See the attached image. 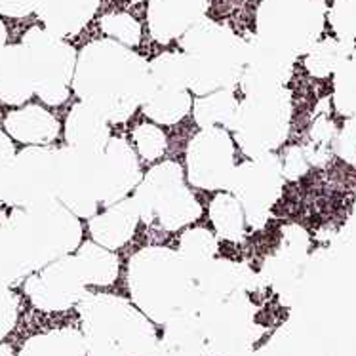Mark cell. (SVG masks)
I'll use <instances>...</instances> for the list:
<instances>
[{
	"label": "cell",
	"mask_w": 356,
	"mask_h": 356,
	"mask_svg": "<svg viewBox=\"0 0 356 356\" xmlns=\"http://www.w3.org/2000/svg\"><path fill=\"white\" fill-rule=\"evenodd\" d=\"M147 84L149 63L138 51L113 38H99L76 56L71 86L80 102L111 124H122L141 107Z\"/></svg>",
	"instance_id": "obj_1"
},
{
	"label": "cell",
	"mask_w": 356,
	"mask_h": 356,
	"mask_svg": "<svg viewBox=\"0 0 356 356\" xmlns=\"http://www.w3.org/2000/svg\"><path fill=\"white\" fill-rule=\"evenodd\" d=\"M131 303L147 318L168 324L181 314L197 313L200 305L195 269L177 250L149 246L131 255L128 263Z\"/></svg>",
	"instance_id": "obj_2"
},
{
	"label": "cell",
	"mask_w": 356,
	"mask_h": 356,
	"mask_svg": "<svg viewBox=\"0 0 356 356\" xmlns=\"http://www.w3.org/2000/svg\"><path fill=\"white\" fill-rule=\"evenodd\" d=\"M76 307L86 356H143L159 347L153 320L128 299L86 293Z\"/></svg>",
	"instance_id": "obj_3"
},
{
	"label": "cell",
	"mask_w": 356,
	"mask_h": 356,
	"mask_svg": "<svg viewBox=\"0 0 356 356\" xmlns=\"http://www.w3.org/2000/svg\"><path fill=\"white\" fill-rule=\"evenodd\" d=\"M189 73V90L204 95L234 90L246 63V40L231 27L204 17L179 38Z\"/></svg>",
	"instance_id": "obj_4"
},
{
	"label": "cell",
	"mask_w": 356,
	"mask_h": 356,
	"mask_svg": "<svg viewBox=\"0 0 356 356\" xmlns=\"http://www.w3.org/2000/svg\"><path fill=\"white\" fill-rule=\"evenodd\" d=\"M0 225L12 233L33 273L73 254L82 244L79 218L58 198L25 208H10L8 213L0 216Z\"/></svg>",
	"instance_id": "obj_5"
},
{
	"label": "cell",
	"mask_w": 356,
	"mask_h": 356,
	"mask_svg": "<svg viewBox=\"0 0 356 356\" xmlns=\"http://www.w3.org/2000/svg\"><path fill=\"white\" fill-rule=\"evenodd\" d=\"M134 191L139 219L153 229L177 231L202 216V206L185 185L183 168L174 160L151 168Z\"/></svg>",
	"instance_id": "obj_6"
},
{
	"label": "cell",
	"mask_w": 356,
	"mask_h": 356,
	"mask_svg": "<svg viewBox=\"0 0 356 356\" xmlns=\"http://www.w3.org/2000/svg\"><path fill=\"white\" fill-rule=\"evenodd\" d=\"M291 124V95L284 86L259 88L244 94L234 113V141L250 159L273 153L282 145Z\"/></svg>",
	"instance_id": "obj_7"
},
{
	"label": "cell",
	"mask_w": 356,
	"mask_h": 356,
	"mask_svg": "<svg viewBox=\"0 0 356 356\" xmlns=\"http://www.w3.org/2000/svg\"><path fill=\"white\" fill-rule=\"evenodd\" d=\"M324 27L320 0H261L255 37L296 59L314 46Z\"/></svg>",
	"instance_id": "obj_8"
},
{
	"label": "cell",
	"mask_w": 356,
	"mask_h": 356,
	"mask_svg": "<svg viewBox=\"0 0 356 356\" xmlns=\"http://www.w3.org/2000/svg\"><path fill=\"white\" fill-rule=\"evenodd\" d=\"M35 94L46 105H61L69 99L73 84L76 50L65 38L44 27H31L22 42Z\"/></svg>",
	"instance_id": "obj_9"
},
{
	"label": "cell",
	"mask_w": 356,
	"mask_h": 356,
	"mask_svg": "<svg viewBox=\"0 0 356 356\" xmlns=\"http://www.w3.org/2000/svg\"><path fill=\"white\" fill-rule=\"evenodd\" d=\"M141 109L153 122L172 126L193 109L189 73L181 51H164L149 63V84Z\"/></svg>",
	"instance_id": "obj_10"
},
{
	"label": "cell",
	"mask_w": 356,
	"mask_h": 356,
	"mask_svg": "<svg viewBox=\"0 0 356 356\" xmlns=\"http://www.w3.org/2000/svg\"><path fill=\"white\" fill-rule=\"evenodd\" d=\"M282 162L275 153L261 154L242 162L234 168L227 191H231L244 210L246 225L263 229L270 210L282 197Z\"/></svg>",
	"instance_id": "obj_11"
},
{
	"label": "cell",
	"mask_w": 356,
	"mask_h": 356,
	"mask_svg": "<svg viewBox=\"0 0 356 356\" xmlns=\"http://www.w3.org/2000/svg\"><path fill=\"white\" fill-rule=\"evenodd\" d=\"M58 198V149L31 145L15 153L0 202L25 208Z\"/></svg>",
	"instance_id": "obj_12"
},
{
	"label": "cell",
	"mask_w": 356,
	"mask_h": 356,
	"mask_svg": "<svg viewBox=\"0 0 356 356\" xmlns=\"http://www.w3.org/2000/svg\"><path fill=\"white\" fill-rule=\"evenodd\" d=\"M236 168L234 139L225 128H202L187 147V179L204 191H227Z\"/></svg>",
	"instance_id": "obj_13"
},
{
	"label": "cell",
	"mask_w": 356,
	"mask_h": 356,
	"mask_svg": "<svg viewBox=\"0 0 356 356\" xmlns=\"http://www.w3.org/2000/svg\"><path fill=\"white\" fill-rule=\"evenodd\" d=\"M31 303L44 313H61L76 307L88 284L76 255H63L23 280Z\"/></svg>",
	"instance_id": "obj_14"
},
{
	"label": "cell",
	"mask_w": 356,
	"mask_h": 356,
	"mask_svg": "<svg viewBox=\"0 0 356 356\" xmlns=\"http://www.w3.org/2000/svg\"><path fill=\"white\" fill-rule=\"evenodd\" d=\"M97 156L73 147L58 149V200L76 218H94L99 204Z\"/></svg>",
	"instance_id": "obj_15"
},
{
	"label": "cell",
	"mask_w": 356,
	"mask_h": 356,
	"mask_svg": "<svg viewBox=\"0 0 356 356\" xmlns=\"http://www.w3.org/2000/svg\"><path fill=\"white\" fill-rule=\"evenodd\" d=\"M141 177L143 175L134 147L122 138H111L97 156V193L102 208L128 198Z\"/></svg>",
	"instance_id": "obj_16"
},
{
	"label": "cell",
	"mask_w": 356,
	"mask_h": 356,
	"mask_svg": "<svg viewBox=\"0 0 356 356\" xmlns=\"http://www.w3.org/2000/svg\"><path fill=\"white\" fill-rule=\"evenodd\" d=\"M293 71V58L254 37L246 42V63L240 76L242 92L284 86Z\"/></svg>",
	"instance_id": "obj_17"
},
{
	"label": "cell",
	"mask_w": 356,
	"mask_h": 356,
	"mask_svg": "<svg viewBox=\"0 0 356 356\" xmlns=\"http://www.w3.org/2000/svg\"><path fill=\"white\" fill-rule=\"evenodd\" d=\"M210 0H149L147 25L151 37L160 44L181 38L206 17Z\"/></svg>",
	"instance_id": "obj_18"
},
{
	"label": "cell",
	"mask_w": 356,
	"mask_h": 356,
	"mask_svg": "<svg viewBox=\"0 0 356 356\" xmlns=\"http://www.w3.org/2000/svg\"><path fill=\"white\" fill-rule=\"evenodd\" d=\"M102 0H35V14L44 29L61 38L76 37L92 22Z\"/></svg>",
	"instance_id": "obj_19"
},
{
	"label": "cell",
	"mask_w": 356,
	"mask_h": 356,
	"mask_svg": "<svg viewBox=\"0 0 356 356\" xmlns=\"http://www.w3.org/2000/svg\"><path fill=\"white\" fill-rule=\"evenodd\" d=\"M138 221V208H136L134 200L128 197L120 202L111 204L102 213H95L94 218H90L88 229H90L94 242L109 248V250H117L130 242L136 233Z\"/></svg>",
	"instance_id": "obj_20"
},
{
	"label": "cell",
	"mask_w": 356,
	"mask_h": 356,
	"mask_svg": "<svg viewBox=\"0 0 356 356\" xmlns=\"http://www.w3.org/2000/svg\"><path fill=\"white\" fill-rule=\"evenodd\" d=\"M109 120L86 103H74L65 120L67 145L84 153H102L111 139Z\"/></svg>",
	"instance_id": "obj_21"
},
{
	"label": "cell",
	"mask_w": 356,
	"mask_h": 356,
	"mask_svg": "<svg viewBox=\"0 0 356 356\" xmlns=\"http://www.w3.org/2000/svg\"><path fill=\"white\" fill-rule=\"evenodd\" d=\"M4 130L10 138L27 145H50L59 136V122L40 105H25L8 115Z\"/></svg>",
	"instance_id": "obj_22"
},
{
	"label": "cell",
	"mask_w": 356,
	"mask_h": 356,
	"mask_svg": "<svg viewBox=\"0 0 356 356\" xmlns=\"http://www.w3.org/2000/svg\"><path fill=\"white\" fill-rule=\"evenodd\" d=\"M35 94L29 65L22 44H10L0 51V103L23 105Z\"/></svg>",
	"instance_id": "obj_23"
},
{
	"label": "cell",
	"mask_w": 356,
	"mask_h": 356,
	"mask_svg": "<svg viewBox=\"0 0 356 356\" xmlns=\"http://www.w3.org/2000/svg\"><path fill=\"white\" fill-rule=\"evenodd\" d=\"M19 356H86V345L82 332L59 327L29 337L23 343Z\"/></svg>",
	"instance_id": "obj_24"
},
{
	"label": "cell",
	"mask_w": 356,
	"mask_h": 356,
	"mask_svg": "<svg viewBox=\"0 0 356 356\" xmlns=\"http://www.w3.org/2000/svg\"><path fill=\"white\" fill-rule=\"evenodd\" d=\"M74 255L79 259L88 286L107 288L117 282L120 263H118L117 254H113V250L97 242H84L80 244L79 252Z\"/></svg>",
	"instance_id": "obj_25"
},
{
	"label": "cell",
	"mask_w": 356,
	"mask_h": 356,
	"mask_svg": "<svg viewBox=\"0 0 356 356\" xmlns=\"http://www.w3.org/2000/svg\"><path fill=\"white\" fill-rule=\"evenodd\" d=\"M236 107H238V99L234 95V90H216L210 94L198 95V99L193 105V115H195V122L200 128L218 126L229 130Z\"/></svg>",
	"instance_id": "obj_26"
},
{
	"label": "cell",
	"mask_w": 356,
	"mask_h": 356,
	"mask_svg": "<svg viewBox=\"0 0 356 356\" xmlns=\"http://www.w3.org/2000/svg\"><path fill=\"white\" fill-rule=\"evenodd\" d=\"M210 221L216 233L229 242H240L246 234V216L231 193H218L210 202Z\"/></svg>",
	"instance_id": "obj_27"
},
{
	"label": "cell",
	"mask_w": 356,
	"mask_h": 356,
	"mask_svg": "<svg viewBox=\"0 0 356 356\" xmlns=\"http://www.w3.org/2000/svg\"><path fill=\"white\" fill-rule=\"evenodd\" d=\"M29 275H33V270L23 255L22 248L17 246V242L6 227L0 225V284L15 286L23 282Z\"/></svg>",
	"instance_id": "obj_28"
},
{
	"label": "cell",
	"mask_w": 356,
	"mask_h": 356,
	"mask_svg": "<svg viewBox=\"0 0 356 356\" xmlns=\"http://www.w3.org/2000/svg\"><path fill=\"white\" fill-rule=\"evenodd\" d=\"M185 261L193 269H198L206 263H210L218 254V238L206 227H191L179 238V250H177Z\"/></svg>",
	"instance_id": "obj_29"
},
{
	"label": "cell",
	"mask_w": 356,
	"mask_h": 356,
	"mask_svg": "<svg viewBox=\"0 0 356 356\" xmlns=\"http://www.w3.org/2000/svg\"><path fill=\"white\" fill-rule=\"evenodd\" d=\"M102 31L107 35V38H113L128 48H136L141 42V35H143L138 19L126 12H111L103 15Z\"/></svg>",
	"instance_id": "obj_30"
},
{
	"label": "cell",
	"mask_w": 356,
	"mask_h": 356,
	"mask_svg": "<svg viewBox=\"0 0 356 356\" xmlns=\"http://www.w3.org/2000/svg\"><path fill=\"white\" fill-rule=\"evenodd\" d=\"M134 143L138 153L149 162L159 160L166 151V136L154 124H139L134 130Z\"/></svg>",
	"instance_id": "obj_31"
},
{
	"label": "cell",
	"mask_w": 356,
	"mask_h": 356,
	"mask_svg": "<svg viewBox=\"0 0 356 356\" xmlns=\"http://www.w3.org/2000/svg\"><path fill=\"white\" fill-rule=\"evenodd\" d=\"M339 56H341V51H339L337 42L335 40H324L307 56V71L313 76H318V79L330 76V73H334V69L339 63Z\"/></svg>",
	"instance_id": "obj_32"
},
{
	"label": "cell",
	"mask_w": 356,
	"mask_h": 356,
	"mask_svg": "<svg viewBox=\"0 0 356 356\" xmlns=\"http://www.w3.org/2000/svg\"><path fill=\"white\" fill-rule=\"evenodd\" d=\"M17 314H19V298L10 286L0 284V341L14 330Z\"/></svg>",
	"instance_id": "obj_33"
},
{
	"label": "cell",
	"mask_w": 356,
	"mask_h": 356,
	"mask_svg": "<svg viewBox=\"0 0 356 356\" xmlns=\"http://www.w3.org/2000/svg\"><path fill=\"white\" fill-rule=\"evenodd\" d=\"M307 168L309 166H307V159L303 156V151H301L299 147H290L282 162L284 179L296 181L301 175L307 174Z\"/></svg>",
	"instance_id": "obj_34"
},
{
	"label": "cell",
	"mask_w": 356,
	"mask_h": 356,
	"mask_svg": "<svg viewBox=\"0 0 356 356\" xmlns=\"http://www.w3.org/2000/svg\"><path fill=\"white\" fill-rule=\"evenodd\" d=\"M14 159V143H12V139H10V136H8L6 131L0 130V198H2V193H4L8 172H10V166H12Z\"/></svg>",
	"instance_id": "obj_35"
},
{
	"label": "cell",
	"mask_w": 356,
	"mask_h": 356,
	"mask_svg": "<svg viewBox=\"0 0 356 356\" xmlns=\"http://www.w3.org/2000/svg\"><path fill=\"white\" fill-rule=\"evenodd\" d=\"M35 12V0H0V14L6 17H27Z\"/></svg>",
	"instance_id": "obj_36"
},
{
	"label": "cell",
	"mask_w": 356,
	"mask_h": 356,
	"mask_svg": "<svg viewBox=\"0 0 356 356\" xmlns=\"http://www.w3.org/2000/svg\"><path fill=\"white\" fill-rule=\"evenodd\" d=\"M6 40H8V31H6V25H4V23H2V19H0V51L4 50V48H6V46H8Z\"/></svg>",
	"instance_id": "obj_37"
},
{
	"label": "cell",
	"mask_w": 356,
	"mask_h": 356,
	"mask_svg": "<svg viewBox=\"0 0 356 356\" xmlns=\"http://www.w3.org/2000/svg\"><path fill=\"white\" fill-rule=\"evenodd\" d=\"M0 356H15L14 349L6 343H0Z\"/></svg>",
	"instance_id": "obj_38"
},
{
	"label": "cell",
	"mask_w": 356,
	"mask_h": 356,
	"mask_svg": "<svg viewBox=\"0 0 356 356\" xmlns=\"http://www.w3.org/2000/svg\"><path fill=\"white\" fill-rule=\"evenodd\" d=\"M143 356H166V355H164V350L160 349V345H159L156 349L151 350V353H147V355H143Z\"/></svg>",
	"instance_id": "obj_39"
},
{
	"label": "cell",
	"mask_w": 356,
	"mask_h": 356,
	"mask_svg": "<svg viewBox=\"0 0 356 356\" xmlns=\"http://www.w3.org/2000/svg\"><path fill=\"white\" fill-rule=\"evenodd\" d=\"M130 2H145V0H130Z\"/></svg>",
	"instance_id": "obj_40"
}]
</instances>
